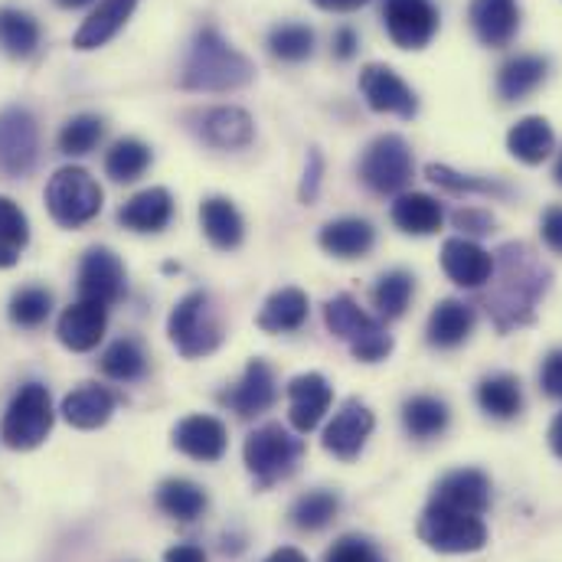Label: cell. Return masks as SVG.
Wrapping results in <instances>:
<instances>
[{
  "instance_id": "obj_1",
  "label": "cell",
  "mask_w": 562,
  "mask_h": 562,
  "mask_svg": "<svg viewBox=\"0 0 562 562\" xmlns=\"http://www.w3.org/2000/svg\"><path fill=\"white\" fill-rule=\"evenodd\" d=\"M553 272L527 243H504L494 252L491 291L484 294V307L501 334L517 327H530L537 321V307L550 291Z\"/></svg>"
},
{
  "instance_id": "obj_2",
  "label": "cell",
  "mask_w": 562,
  "mask_h": 562,
  "mask_svg": "<svg viewBox=\"0 0 562 562\" xmlns=\"http://www.w3.org/2000/svg\"><path fill=\"white\" fill-rule=\"evenodd\" d=\"M256 79V66L216 26H200L190 40L180 86L187 92H236Z\"/></svg>"
},
{
  "instance_id": "obj_3",
  "label": "cell",
  "mask_w": 562,
  "mask_h": 562,
  "mask_svg": "<svg viewBox=\"0 0 562 562\" xmlns=\"http://www.w3.org/2000/svg\"><path fill=\"white\" fill-rule=\"evenodd\" d=\"M327 330L350 347L360 363H380L393 353V334L380 317H370L350 294H337L324 304Z\"/></svg>"
},
{
  "instance_id": "obj_4",
  "label": "cell",
  "mask_w": 562,
  "mask_h": 562,
  "mask_svg": "<svg viewBox=\"0 0 562 562\" xmlns=\"http://www.w3.org/2000/svg\"><path fill=\"white\" fill-rule=\"evenodd\" d=\"M167 337L187 360L210 357L223 344V324L213 307V297L206 291L183 294L167 317Z\"/></svg>"
},
{
  "instance_id": "obj_5",
  "label": "cell",
  "mask_w": 562,
  "mask_h": 562,
  "mask_svg": "<svg viewBox=\"0 0 562 562\" xmlns=\"http://www.w3.org/2000/svg\"><path fill=\"white\" fill-rule=\"evenodd\" d=\"M301 454H304V441L297 435H291L279 422L259 425L243 445V461L259 491H269L279 481L291 477Z\"/></svg>"
},
{
  "instance_id": "obj_6",
  "label": "cell",
  "mask_w": 562,
  "mask_h": 562,
  "mask_svg": "<svg viewBox=\"0 0 562 562\" xmlns=\"http://www.w3.org/2000/svg\"><path fill=\"white\" fill-rule=\"evenodd\" d=\"M416 533L428 550L445 557L477 553L487 547V527L477 514H464L435 501H428V507L422 510Z\"/></svg>"
},
{
  "instance_id": "obj_7",
  "label": "cell",
  "mask_w": 562,
  "mask_h": 562,
  "mask_svg": "<svg viewBox=\"0 0 562 562\" xmlns=\"http://www.w3.org/2000/svg\"><path fill=\"white\" fill-rule=\"evenodd\" d=\"M102 200L105 193L99 180L82 167H59L46 183V210L66 229L92 223L102 213Z\"/></svg>"
},
{
  "instance_id": "obj_8",
  "label": "cell",
  "mask_w": 562,
  "mask_h": 562,
  "mask_svg": "<svg viewBox=\"0 0 562 562\" xmlns=\"http://www.w3.org/2000/svg\"><path fill=\"white\" fill-rule=\"evenodd\" d=\"M53 422H56V409H53L49 390L43 383H26L16 390V396L10 400L3 413L0 438L13 451H33L49 438Z\"/></svg>"
},
{
  "instance_id": "obj_9",
  "label": "cell",
  "mask_w": 562,
  "mask_h": 562,
  "mask_svg": "<svg viewBox=\"0 0 562 562\" xmlns=\"http://www.w3.org/2000/svg\"><path fill=\"white\" fill-rule=\"evenodd\" d=\"M416 173V157L406 138L400 135H380L367 144L360 157V180L380 193V196H400L413 183Z\"/></svg>"
},
{
  "instance_id": "obj_10",
  "label": "cell",
  "mask_w": 562,
  "mask_h": 562,
  "mask_svg": "<svg viewBox=\"0 0 562 562\" xmlns=\"http://www.w3.org/2000/svg\"><path fill=\"white\" fill-rule=\"evenodd\" d=\"M40 157V125L26 105H7L0 112V170L7 177H26Z\"/></svg>"
},
{
  "instance_id": "obj_11",
  "label": "cell",
  "mask_w": 562,
  "mask_h": 562,
  "mask_svg": "<svg viewBox=\"0 0 562 562\" xmlns=\"http://www.w3.org/2000/svg\"><path fill=\"white\" fill-rule=\"evenodd\" d=\"M438 20L431 0H383V23L400 49H425L438 33Z\"/></svg>"
},
{
  "instance_id": "obj_12",
  "label": "cell",
  "mask_w": 562,
  "mask_h": 562,
  "mask_svg": "<svg viewBox=\"0 0 562 562\" xmlns=\"http://www.w3.org/2000/svg\"><path fill=\"white\" fill-rule=\"evenodd\" d=\"M360 92L367 99V105L380 115H400V119H416L419 115V99L416 92L406 86V79L383 66V63H370L360 72Z\"/></svg>"
},
{
  "instance_id": "obj_13",
  "label": "cell",
  "mask_w": 562,
  "mask_h": 562,
  "mask_svg": "<svg viewBox=\"0 0 562 562\" xmlns=\"http://www.w3.org/2000/svg\"><path fill=\"white\" fill-rule=\"evenodd\" d=\"M125 288H128L125 266L112 249L92 246L82 256V262H79V297L112 307L125 297Z\"/></svg>"
},
{
  "instance_id": "obj_14",
  "label": "cell",
  "mask_w": 562,
  "mask_h": 562,
  "mask_svg": "<svg viewBox=\"0 0 562 562\" xmlns=\"http://www.w3.org/2000/svg\"><path fill=\"white\" fill-rule=\"evenodd\" d=\"M276 400H279L276 370H272L269 360H259V357L249 360L243 380H239L233 390H226V393L220 396V403L229 406L239 419H256V416L269 413V409L276 406Z\"/></svg>"
},
{
  "instance_id": "obj_15",
  "label": "cell",
  "mask_w": 562,
  "mask_h": 562,
  "mask_svg": "<svg viewBox=\"0 0 562 562\" xmlns=\"http://www.w3.org/2000/svg\"><path fill=\"white\" fill-rule=\"evenodd\" d=\"M373 425H376V416L370 413L367 403L347 400V403L334 413L330 425L324 428V451H330V454L340 458V461L360 458L367 438L373 435Z\"/></svg>"
},
{
  "instance_id": "obj_16",
  "label": "cell",
  "mask_w": 562,
  "mask_h": 562,
  "mask_svg": "<svg viewBox=\"0 0 562 562\" xmlns=\"http://www.w3.org/2000/svg\"><path fill=\"white\" fill-rule=\"evenodd\" d=\"M190 119H193V132L200 135V140H206L210 147H220V150H243L256 138L252 115L236 105H216V109L196 112Z\"/></svg>"
},
{
  "instance_id": "obj_17",
  "label": "cell",
  "mask_w": 562,
  "mask_h": 562,
  "mask_svg": "<svg viewBox=\"0 0 562 562\" xmlns=\"http://www.w3.org/2000/svg\"><path fill=\"white\" fill-rule=\"evenodd\" d=\"M109 327V307L99 301H86L79 297L76 304H69L59 321H56V337L66 350L72 353H89L102 344Z\"/></svg>"
},
{
  "instance_id": "obj_18",
  "label": "cell",
  "mask_w": 562,
  "mask_h": 562,
  "mask_svg": "<svg viewBox=\"0 0 562 562\" xmlns=\"http://www.w3.org/2000/svg\"><path fill=\"white\" fill-rule=\"evenodd\" d=\"M334 403V390L321 373H301L288 383V422L297 435L314 431Z\"/></svg>"
},
{
  "instance_id": "obj_19",
  "label": "cell",
  "mask_w": 562,
  "mask_h": 562,
  "mask_svg": "<svg viewBox=\"0 0 562 562\" xmlns=\"http://www.w3.org/2000/svg\"><path fill=\"white\" fill-rule=\"evenodd\" d=\"M431 501L445 504V507H454V510H464V514L484 517V510L491 507V481L477 468H458V471H448L435 484Z\"/></svg>"
},
{
  "instance_id": "obj_20",
  "label": "cell",
  "mask_w": 562,
  "mask_h": 562,
  "mask_svg": "<svg viewBox=\"0 0 562 562\" xmlns=\"http://www.w3.org/2000/svg\"><path fill=\"white\" fill-rule=\"evenodd\" d=\"M441 269L458 288H484L494 276V256L474 239L454 236L441 246Z\"/></svg>"
},
{
  "instance_id": "obj_21",
  "label": "cell",
  "mask_w": 562,
  "mask_h": 562,
  "mask_svg": "<svg viewBox=\"0 0 562 562\" xmlns=\"http://www.w3.org/2000/svg\"><path fill=\"white\" fill-rule=\"evenodd\" d=\"M229 431L216 416H187L173 425V448L193 461L213 464L226 454Z\"/></svg>"
},
{
  "instance_id": "obj_22",
  "label": "cell",
  "mask_w": 562,
  "mask_h": 562,
  "mask_svg": "<svg viewBox=\"0 0 562 562\" xmlns=\"http://www.w3.org/2000/svg\"><path fill=\"white\" fill-rule=\"evenodd\" d=\"M468 20H471L474 36L484 46L504 49L520 30V3L517 0H471Z\"/></svg>"
},
{
  "instance_id": "obj_23",
  "label": "cell",
  "mask_w": 562,
  "mask_h": 562,
  "mask_svg": "<svg viewBox=\"0 0 562 562\" xmlns=\"http://www.w3.org/2000/svg\"><path fill=\"white\" fill-rule=\"evenodd\" d=\"M317 246L334 259L353 262V259H363L373 252L376 229L360 216H340V220L324 223V229L317 233Z\"/></svg>"
},
{
  "instance_id": "obj_24",
  "label": "cell",
  "mask_w": 562,
  "mask_h": 562,
  "mask_svg": "<svg viewBox=\"0 0 562 562\" xmlns=\"http://www.w3.org/2000/svg\"><path fill=\"white\" fill-rule=\"evenodd\" d=\"M474 307L468 301H458V297H445L431 307L428 314V324H425V340L438 350H454L461 347L471 330H474Z\"/></svg>"
},
{
  "instance_id": "obj_25",
  "label": "cell",
  "mask_w": 562,
  "mask_h": 562,
  "mask_svg": "<svg viewBox=\"0 0 562 562\" xmlns=\"http://www.w3.org/2000/svg\"><path fill=\"white\" fill-rule=\"evenodd\" d=\"M119 409V400L112 390L99 386V383H82L76 386L66 400H63V419L69 422L72 428H82V431H92V428H102L105 422L115 416Z\"/></svg>"
},
{
  "instance_id": "obj_26",
  "label": "cell",
  "mask_w": 562,
  "mask_h": 562,
  "mask_svg": "<svg viewBox=\"0 0 562 562\" xmlns=\"http://www.w3.org/2000/svg\"><path fill=\"white\" fill-rule=\"evenodd\" d=\"M550 76V59L540 53H520L510 56L501 72H497V95L504 102H524L527 95H533Z\"/></svg>"
},
{
  "instance_id": "obj_27",
  "label": "cell",
  "mask_w": 562,
  "mask_h": 562,
  "mask_svg": "<svg viewBox=\"0 0 562 562\" xmlns=\"http://www.w3.org/2000/svg\"><path fill=\"white\" fill-rule=\"evenodd\" d=\"M200 226H203V236L210 239V246H216L220 252H233L246 239L243 213L226 196H206L200 203Z\"/></svg>"
},
{
  "instance_id": "obj_28",
  "label": "cell",
  "mask_w": 562,
  "mask_h": 562,
  "mask_svg": "<svg viewBox=\"0 0 562 562\" xmlns=\"http://www.w3.org/2000/svg\"><path fill=\"white\" fill-rule=\"evenodd\" d=\"M173 220V196L164 187H147L135 193L122 210H119V223L132 233H160L167 229Z\"/></svg>"
},
{
  "instance_id": "obj_29",
  "label": "cell",
  "mask_w": 562,
  "mask_h": 562,
  "mask_svg": "<svg viewBox=\"0 0 562 562\" xmlns=\"http://www.w3.org/2000/svg\"><path fill=\"white\" fill-rule=\"evenodd\" d=\"M135 7H138V0H99V7L82 20V26H79L76 40H72V46L82 49V53L105 46V43L132 20Z\"/></svg>"
},
{
  "instance_id": "obj_30",
  "label": "cell",
  "mask_w": 562,
  "mask_h": 562,
  "mask_svg": "<svg viewBox=\"0 0 562 562\" xmlns=\"http://www.w3.org/2000/svg\"><path fill=\"white\" fill-rule=\"evenodd\" d=\"M393 223L400 233L406 236H435L445 223V210L435 196L428 193H400L393 210H390Z\"/></svg>"
},
{
  "instance_id": "obj_31",
  "label": "cell",
  "mask_w": 562,
  "mask_h": 562,
  "mask_svg": "<svg viewBox=\"0 0 562 562\" xmlns=\"http://www.w3.org/2000/svg\"><path fill=\"white\" fill-rule=\"evenodd\" d=\"M307 311H311V304H307V294L301 288H279L266 297L256 324L266 334H291V330L304 327Z\"/></svg>"
},
{
  "instance_id": "obj_32",
  "label": "cell",
  "mask_w": 562,
  "mask_h": 562,
  "mask_svg": "<svg viewBox=\"0 0 562 562\" xmlns=\"http://www.w3.org/2000/svg\"><path fill=\"white\" fill-rule=\"evenodd\" d=\"M507 150H510L520 164H527V167L543 164V160L557 150L553 125H550L543 115H527V119H520V122L507 132Z\"/></svg>"
},
{
  "instance_id": "obj_33",
  "label": "cell",
  "mask_w": 562,
  "mask_h": 562,
  "mask_svg": "<svg viewBox=\"0 0 562 562\" xmlns=\"http://www.w3.org/2000/svg\"><path fill=\"white\" fill-rule=\"evenodd\" d=\"M154 501H157V510L160 514H167L170 520H180V524H193L210 507L206 491L200 484L187 481V477H167V481H160Z\"/></svg>"
},
{
  "instance_id": "obj_34",
  "label": "cell",
  "mask_w": 562,
  "mask_h": 562,
  "mask_svg": "<svg viewBox=\"0 0 562 562\" xmlns=\"http://www.w3.org/2000/svg\"><path fill=\"white\" fill-rule=\"evenodd\" d=\"M477 406L481 413H487L491 419H517L524 413V386L517 376L510 373H494V376H484L477 383Z\"/></svg>"
},
{
  "instance_id": "obj_35",
  "label": "cell",
  "mask_w": 562,
  "mask_h": 562,
  "mask_svg": "<svg viewBox=\"0 0 562 562\" xmlns=\"http://www.w3.org/2000/svg\"><path fill=\"white\" fill-rule=\"evenodd\" d=\"M413 294H416V276L406 269H390L373 284L370 301H373L380 321H400L409 311Z\"/></svg>"
},
{
  "instance_id": "obj_36",
  "label": "cell",
  "mask_w": 562,
  "mask_h": 562,
  "mask_svg": "<svg viewBox=\"0 0 562 562\" xmlns=\"http://www.w3.org/2000/svg\"><path fill=\"white\" fill-rule=\"evenodd\" d=\"M40 46V23L20 7H0V49L13 59L33 56Z\"/></svg>"
},
{
  "instance_id": "obj_37",
  "label": "cell",
  "mask_w": 562,
  "mask_h": 562,
  "mask_svg": "<svg viewBox=\"0 0 562 562\" xmlns=\"http://www.w3.org/2000/svg\"><path fill=\"white\" fill-rule=\"evenodd\" d=\"M451 422L448 413V403L438 400V396H413L403 403V425L413 438L428 441V438H438Z\"/></svg>"
},
{
  "instance_id": "obj_38",
  "label": "cell",
  "mask_w": 562,
  "mask_h": 562,
  "mask_svg": "<svg viewBox=\"0 0 562 562\" xmlns=\"http://www.w3.org/2000/svg\"><path fill=\"white\" fill-rule=\"evenodd\" d=\"M425 177L441 187L445 193H454V196H468V193H484V196H510L514 190L501 180H491V177H471V173H458L454 167L448 164H428L425 167Z\"/></svg>"
},
{
  "instance_id": "obj_39",
  "label": "cell",
  "mask_w": 562,
  "mask_h": 562,
  "mask_svg": "<svg viewBox=\"0 0 562 562\" xmlns=\"http://www.w3.org/2000/svg\"><path fill=\"white\" fill-rule=\"evenodd\" d=\"M340 514V497L334 491H307L291 504V524L304 533L330 527Z\"/></svg>"
},
{
  "instance_id": "obj_40",
  "label": "cell",
  "mask_w": 562,
  "mask_h": 562,
  "mask_svg": "<svg viewBox=\"0 0 562 562\" xmlns=\"http://www.w3.org/2000/svg\"><path fill=\"white\" fill-rule=\"evenodd\" d=\"M102 373L119 383H135L147 373V353L138 337H119L102 353Z\"/></svg>"
},
{
  "instance_id": "obj_41",
  "label": "cell",
  "mask_w": 562,
  "mask_h": 562,
  "mask_svg": "<svg viewBox=\"0 0 562 562\" xmlns=\"http://www.w3.org/2000/svg\"><path fill=\"white\" fill-rule=\"evenodd\" d=\"M26 246H30L26 213L10 196H0V269L16 266Z\"/></svg>"
},
{
  "instance_id": "obj_42",
  "label": "cell",
  "mask_w": 562,
  "mask_h": 562,
  "mask_svg": "<svg viewBox=\"0 0 562 562\" xmlns=\"http://www.w3.org/2000/svg\"><path fill=\"white\" fill-rule=\"evenodd\" d=\"M150 167V147L138 138L115 140L105 154V173L115 183H135Z\"/></svg>"
},
{
  "instance_id": "obj_43",
  "label": "cell",
  "mask_w": 562,
  "mask_h": 562,
  "mask_svg": "<svg viewBox=\"0 0 562 562\" xmlns=\"http://www.w3.org/2000/svg\"><path fill=\"white\" fill-rule=\"evenodd\" d=\"M269 53L281 63H304L314 56V30L307 23H279L269 33Z\"/></svg>"
},
{
  "instance_id": "obj_44",
  "label": "cell",
  "mask_w": 562,
  "mask_h": 562,
  "mask_svg": "<svg viewBox=\"0 0 562 562\" xmlns=\"http://www.w3.org/2000/svg\"><path fill=\"white\" fill-rule=\"evenodd\" d=\"M102 138H105V122L99 115H76L63 125L56 144L66 157H86L102 144Z\"/></svg>"
},
{
  "instance_id": "obj_45",
  "label": "cell",
  "mask_w": 562,
  "mask_h": 562,
  "mask_svg": "<svg viewBox=\"0 0 562 562\" xmlns=\"http://www.w3.org/2000/svg\"><path fill=\"white\" fill-rule=\"evenodd\" d=\"M49 311H53V294H49L43 284H26V288H20V291L10 297V307H7L10 321H13L16 327H26V330L40 327V324L49 317Z\"/></svg>"
},
{
  "instance_id": "obj_46",
  "label": "cell",
  "mask_w": 562,
  "mask_h": 562,
  "mask_svg": "<svg viewBox=\"0 0 562 562\" xmlns=\"http://www.w3.org/2000/svg\"><path fill=\"white\" fill-rule=\"evenodd\" d=\"M324 562H386L383 553L367 540V537H340L330 550Z\"/></svg>"
},
{
  "instance_id": "obj_47",
  "label": "cell",
  "mask_w": 562,
  "mask_h": 562,
  "mask_svg": "<svg viewBox=\"0 0 562 562\" xmlns=\"http://www.w3.org/2000/svg\"><path fill=\"white\" fill-rule=\"evenodd\" d=\"M451 223H454V229H458L464 239L494 233V216H491L487 210H477V206H461V210H454V213H451Z\"/></svg>"
},
{
  "instance_id": "obj_48",
  "label": "cell",
  "mask_w": 562,
  "mask_h": 562,
  "mask_svg": "<svg viewBox=\"0 0 562 562\" xmlns=\"http://www.w3.org/2000/svg\"><path fill=\"white\" fill-rule=\"evenodd\" d=\"M321 180H324V154L317 147H311L307 167H304V180H301V203H314L317 200Z\"/></svg>"
},
{
  "instance_id": "obj_49",
  "label": "cell",
  "mask_w": 562,
  "mask_h": 562,
  "mask_svg": "<svg viewBox=\"0 0 562 562\" xmlns=\"http://www.w3.org/2000/svg\"><path fill=\"white\" fill-rule=\"evenodd\" d=\"M540 390L550 400H562V350H550L540 367Z\"/></svg>"
},
{
  "instance_id": "obj_50",
  "label": "cell",
  "mask_w": 562,
  "mask_h": 562,
  "mask_svg": "<svg viewBox=\"0 0 562 562\" xmlns=\"http://www.w3.org/2000/svg\"><path fill=\"white\" fill-rule=\"evenodd\" d=\"M540 233H543V243L560 252L562 256V206H550L540 220Z\"/></svg>"
},
{
  "instance_id": "obj_51",
  "label": "cell",
  "mask_w": 562,
  "mask_h": 562,
  "mask_svg": "<svg viewBox=\"0 0 562 562\" xmlns=\"http://www.w3.org/2000/svg\"><path fill=\"white\" fill-rule=\"evenodd\" d=\"M330 49H334V56H337L340 63L353 59V56H357V49H360V33H357L353 26H340V30L334 33Z\"/></svg>"
},
{
  "instance_id": "obj_52",
  "label": "cell",
  "mask_w": 562,
  "mask_h": 562,
  "mask_svg": "<svg viewBox=\"0 0 562 562\" xmlns=\"http://www.w3.org/2000/svg\"><path fill=\"white\" fill-rule=\"evenodd\" d=\"M164 562H206V553L196 543H177L164 553Z\"/></svg>"
},
{
  "instance_id": "obj_53",
  "label": "cell",
  "mask_w": 562,
  "mask_h": 562,
  "mask_svg": "<svg viewBox=\"0 0 562 562\" xmlns=\"http://www.w3.org/2000/svg\"><path fill=\"white\" fill-rule=\"evenodd\" d=\"M311 3L321 10H330V13H353V10L367 7L370 0H311Z\"/></svg>"
},
{
  "instance_id": "obj_54",
  "label": "cell",
  "mask_w": 562,
  "mask_h": 562,
  "mask_svg": "<svg viewBox=\"0 0 562 562\" xmlns=\"http://www.w3.org/2000/svg\"><path fill=\"white\" fill-rule=\"evenodd\" d=\"M266 562H307V557L301 550H294V547H281Z\"/></svg>"
},
{
  "instance_id": "obj_55",
  "label": "cell",
  "mask_w": 562,
  "mask_h": 562,
  "mask_svg": "<svg viewBox=\"0 0 562 562\" xmlns=\"http://www.w3.org/2000/svg\"><path fill=\"white\" fill-rule=\"evenodd\" d=\"M550 448H553V454H560L562 458V413L553 419V425H550Z\"/></svg>"
},
{
  "instance_id": "obj_56",
  "label": "cell",
  "mask_w": 562,
  "mask_h": 562,
  "mask_svg": "<svg viewBox=\"0 0 562 562\" xmlns=\"http://www.w3.org/2000/svg\"><path fill=\"white\" fill-rule=\"evenodd\" d=\"M92 0H56V7H63V10H79V7H89Z\"/></svg>"
},
{
  "instance_id": "obj_57",
  "label": "cell",
  "mask_w": 562,
  "mask_h": 562,
  "mask_svg": "<svg viewBox=\"0 0 562 562\" xmlns=\"http://www.w3.org/2000/svg\"><path fill=\"white\" fill-rule=\"evenodd\" d=\"M553 180H557V183L562 187V154L557 157V167H553Z\"/></svg>"
}]
</instances>
